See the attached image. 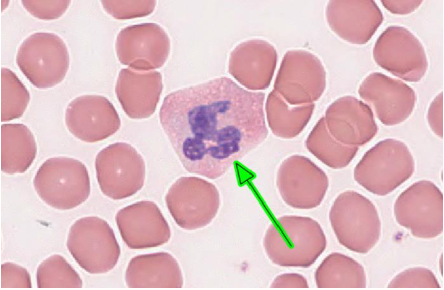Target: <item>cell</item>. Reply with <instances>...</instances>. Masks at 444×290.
<instances>
[{
    "label": "cell",
    "mask_w": 444,
    "mask_h": 290,
    "mask_svg": "<svg viewBox=\"0 0 444 290\" xmlns=\"http://www.w3.org/2000/svg\"><path fill=\"white\" fill-rule=\"evenodd\" d=\"M374 206L354 191L340 195L329 213L332 228L339 242L351 251L364 253L369 247V210Z\"/></svg>",
    "instance_id": "9a60e30c"
},
{
    "label": "cell",
    "mask_w": 444,
    "mask_h": 290,
    "mask_svg": "<svg viewBox=\"0 0 444 290\" xmlns=\"http://www.w3.org/2000/svg\"><path fill=\"white\" fill-rule=\"evenodd\" d=\"M358 93L386 126L396 125L406 120L412 113L417 100L412 88L380 72L368 75L362 82Z\"/></svg>",
    "instance_id": "8fae6325"
},
{
    "label": "cell",
    "mask_w": 444,
    "mask_h": 290,
    "mask_svg": "<svg viewBox=\"0 0 444 290\" xmlns=\"http://www.w3.org/2000/svg\"><path fill=\"white\" fill-rule=\"evenodd\" d=\"M373 55L380 67L407 82L421 80L428 67L422 43L402 26L386 28L377 39Z\"/></svg>",
    "instance_id": "9c48e42d"
},
{
    "label": "cell",
    "mask_w": 444,
    "mask_h": 290,
    "mask_svg": "<svg viewBox=\"0 0 444 290\" xmlns=\"http://www.w3.org/2000/svg\"><path fill=\"white\" fill-rule=\"evenodd\" d=\"M326 14L333 32L355 44L368 42L383 21L382 12L372 0L331 1Z\"/></svg>",
    "instance_id": "5bb4252c"
},
{
    "label": "cell",
    "mask_w": 444,
    "mask_h": 290,
    "mask_svg": "<svg viewBox=\"0 0 444 290\" xmlns=\"http://www.w3.org/2000/svg\"><path fill=\"white\" fill-rule=\"evenodd\" d=\"M169 41L158 25L146 23L128 26L118 34L116 50L120 62L136 71L161 67L168 56Z\"/></svg>",
    "instance_id": "30bf717a"
},
{
    "label": "cell",
    "mask_w": 444,
    "mask_h": 290,
    "mask_svg": "<svg viewBox=\"0 0 444 290\" xmlns=\"http://www.w3.org/2000/svg\"><path fill=\"white\" fill-rule=\"evenodd\" d=\"M427 119L432 131L438 137H443V93L441 92L430 105Z\"/></svg>",
    "instance_id": "4316f807"
},
{
    "label": "cell",
    "mask_w": 444,
    "mask_h": 290,
    "mask_svg": "<svg viewBox=\"0 0 444 290\" xmlns=\"http://www.w3.org/2000/svg\"><path fill=\"white\" fill-rule=\"evenodd\" d=\"M165 202L176 223L183 229L193 230L212 222L218 212L220 197L212 184L197 177H185L170 188Z\"/></svg>",
    "instance_id": "ba28073f"
},
{
    "label": "cell",
    "mask_w": 444,
    "mask_h": 290,
    "mask_svg": "<svg viewBox=\"0 0 444 290\" xmlns=\"http://www.w3.org/2000/svg\"><path fill=\"white\" fill-rule=\"evenodd\" d=\"M414 170L413 157L407 146L399 140L386 139L364 154L354 177L368 191L385 195L409 179Z\"/></svg>",
    "instance_id": "3957f363"
},
{
    "label": "cell",
    "mask_w": 444,
    "mask_h": 290,
    "mask_svg": "<svg viewBox=\"0 0 444 290\" xmlns=\"http://www.w3.org/2000/svg\"><path fill=\"white\" fill-rule=\"evenodd\" d=\"M95 169L101 191L112 199L129 197L144 185V159L129 144L117 142L103 149L96 156Z\"/></svg>",
    "instance_id": "52a82bcc"
},
{
    "label": "cell",
    "mask_w": 444,
    "mask_h": 290,
    "mask_svg": "<svg viewBox=\"0 0 444 290\" xmlns=\"http://www.w3.org/2000/svg\"><path fill=\"white\" fill-rule=\"evenodd\" d=\"M16 64L31 83L38 89L63 81L69 66V54L62 39L49 32H36L21 44Z\"/></svg>",
    "instance_id": "5b68a950"
},
{
    "label": "cell",
    "mask_w": 444,
    "mask_h": 290,
    "mask_svg": "<svg viewBox=\"0 0 444 290\" xmlns=\"http://www.w3.org/2000/svg\"><path fill=\"white\" fill-rule=\"evenodd\" d=\"M37 287L49 288H82L79 275L62 256L53 255L42 262L36 272Z\"/></svg>",
    "instance_id": "603a6c76"
},
{
    "label": "cell",
    "mask_w": 444,
    "mask_h": 290,
    "mask_svg": "<svg viewBox=\"0 0 444 290\" xmlns=\"http://www.w3.org/2000/svg\"><path fill=\"white\" fill-rule=\"evenodd\" d=\"M37 145L29 128L20 123L1 126V170L13 175L26 171L33 162Z\"/></svg>",
    "instance_id": "d6986e66"
},
{
    "label": "cell",
    "mask_w": 444,
    "mask_h": 290,
    "mask_svg": "<svg viewBox=\"0 0 444 290\" xmlns=\"http://www.w3.org/2000/svg\"><path fill=\"white\" fill-rule=\"evenodd\" d=\"M68 130L80 140L94 143L109 137L119 129L121 121L112 103L100 95H87L74 99L65 111Z\"/></svg>",
    "instance_id": "7c38bea8"
},
{
    "label": "cell",
    "mask_w": 444,
    "mask_h": 290,
    "mask_svg": "<svg viewBox=\"0 0 444 290\" xmlns=\"http://www.w3.org/2000/svg\"><path fill=\"white\" fill-rule=\"evenodd\" d=\"M162 89L160 73L126 68L119 72L115 92L125 113L131 118L141 119L154 112Z\"/></svg>",
    "instance_id": "e0dca14e"
},
{
    "label": "cell",
    "mask_w": 444,
    "mask_h": 290,
    "mask_svg": "<svg viewBox=\"0 0 444 290\" xmlns=\"http://www.w3.org/2000/svg\"><path fill=\"white\" fill-rule=\"evenodd\" d=\"M21 2L24 8L33 16L42 20H53L65 12L71 1L26 0Z\"/></svg>",
    "instance_id": "cb8c5ba5"
},
{
    "label": "cell",
    "mask_w": 444,
    "mask_h": 290,
    "mask_svg": "<svg viewBox=\"0 0 444 290\" xmlns=\"http://www.w3.org/2000/svg\"><path fill=\"white\" fill-rule=\"evenodd\" d=\"M263 245L274 264L282 267L306 268L324 252L326 239L320 224L308 217L284 215L268 228Z\"/></svg>",
    "instance_id": "7a4b0ae2"
},
{
    "label": "cell",
    "mask_w": 444,
    "mask_h": 290,
    "mask_svg": "<svg viewBox=\"0 0 444 290\" xmlns=\"http://www.w3.org/2000/svg\"><path fill=\"white\" fill-rule=\"evenodd\" d=\"M319 288H362L365 276L362 267L351 258L338 253L327 256L315 273Z\"/></svg>",
    "instance_id": "44dd1931"
},
{
    "label": "cell",
    "mask_w": 444,
    "mask_h": 290,
    "mask_svg": "<svg viewBox=\"0 0 444 290\" xmlns=\"http://www.w3.org/2000/svg\"><path fill=\"white\" fill-rule=\"evenodd\" d=\"M30 93L16 74L8 68L1 69V121L21 117L30 101Z\"/></svg>",
    "instance_id": "7402d4cb"
},
{
    "label": "cell",
    "mask_w": 444,
    "mask_h": 290,
    "mask_svg": "<svg viewBox=\"0 0 444 290\" xmlns=\"http://www.w3.org/2000/svg\"><path fill=\"white\" fill-rule=\"evenodd\" d=\"M327 116L334 136L347 144L364 145L377 132L371 108L353 97H343L336 100L328 108Z\"/></svg>",
    "instance_id": "2e32d148"
},
{
    "label": "cell",
    "mask_w": 444,
    "mask_h": 290,
    "mask_svg": "<svg viewBox=\"0 0 444 290\" xmlns=\"http://www.w3.org/2000/svg\"><path fill=\"white\" fill-rule=\"evenodd\" d=\"M150 1H135L133 5V1H131L130 6H127V3H124V1H101L103 8L106 11L112 16L117 13L124 10V11L119 17L118 19H124V16L127 12V10H130L133 17H138L137 15L133 11L137 13L140 16H144L151 13L153 10L155 6L144 7L149 3ZM154 3L152 5L155 4ZM151 6V5H150Z\"/></svg>",
    "instance_id": "484cf974"
},
{
    "label": "cell",
    "mask_w": 444,
    "mask_h": 290,
    "mask_svg": "<svg viewBox=\"0 0 444 290\" xmlns=\"http://www.w3.org/2000/svg\"><path fill=\"white\" fill-rule=\"evenodd\" d=\"M31 288V278L26 269L12 263L1 265V288Z\"/></svg>",
    "instance_id": "d4e9b609"
},
{
    "label": "cell",
    "mask_w": 444,
    "mask_h": 290,
    "mask_svg": "<svg viewBox=\"0 0 444 290\" xmlns=\"http://www.w3.org/2000/svg\"><path fill=\"white\" fill-rule=\"evenodd\" d=\"M125 279L130 288H180L183 285L177 261L164 252L132 258L126 269Z\"/></svg>",
    "instance_id": "ac0fdd59"
},
{
    "label": "cell",
    "mask_w": 444,
    "mask_h": 290,
    "mask_svg": "<svg viewBox=\"0 0 444 290\" xmlns=\"http://www.w3.org/2000/svg\"><path fill=\"white\" fill-rule=\"evenodd\" d=\"M115 220L122 238L133 249L163 245L169 240V225L158 206L141 201L119 210Z\"/></svg>",
    "instance_id": "4fadbf2b"
},
{
    "label": "cell",
    "mask_w": 444,
    "mask_h": 290,
    "mask_svg": "<svg viewBox=\"0 0 444 290\" xmlns=\"http://www.w3.org/2000/svg\"><path fill=\"white\" fill-rule=\"evenodd\" d=\"M264 98L217 77L168 94L159 121L185 170L215 179L266 138Z\"/></svg>",
    "instance_id": "6da1fadb"
},
{
    "label": "cell",
    "mask_w": 444,
    "mask_h": 290,
    "mask_svg": "<svg viewBox=\"0 0 444 290\" xmlns=\"http://www.w3.org/2000/svg\"><path fill=\"white\" fill-rule=\"evenodd\" d=\"M33 185L43 201L60 210L79 206L90 193L86 167L79 160L70 157H56L46 160L38 169Z\"/></svg>",
    "instance_id": "277c9868"
},
{
    "label": "cell",
    "mask_w": 444,
    "mask_h": 290,
    "mask_svg": "<svg viewBox=\"0 0 444 290\" xmlns=\"http://www.w3.org/2000/svg\"><path fill=\"white\" fill-rule=\"evenodd\" d=\"M308 287L304 277L294 273H284L277 276L270 286L272 288H307Z\"/></svg>",
    "instance_id": "83f0119b"
},
{
    "label": "cell",
    "mask_w": 444,
    "mask_h": 290,
    "mask_svg": "<svg viewBox=\"0 0 444 290\" xmlns=\"http://www.w3.org/2000/svg\"><path fill=\"white\" fill-rule=\"evenodd\" d=\"M422 1H381L383 6L394 14L405 15L414 12Z\"/></svg>",
    "instance_id": "f1b7e54d"
},
{
    "label": "cell",
    "mask_w": 444,
    "mask_h": 290,
    "mask_svg": "<svg viewBox=\"0 0 444 290\" xmlns=\"http://www.w3.org/2000/svg\"><path fill=\"white\" fill-rule=\"evenodd\" d=\"M67 246L78 265L91 274L110 271L120 255L112 228L97 216L83 217L75 222L69 230Z\"/></svg>",
    "instance_id": "8992f818"
},
{
    "label": "cell",
    "mask_w": 444,
    "mask_h": 290,
    "mask_svg": "<svg viewBox=\"0 0 444 290\" xmlns=\"http://www.w3.org/2000/svg\"><path fill=\"white\" fill-rule=\"evenodd\" d=\"M327 179L323 173L280 175L278 186L285 202L299 209H311L322 201L327 188Z\"/></svg>",
    "instance_id": "ffe728a7"
}]
</instances>
